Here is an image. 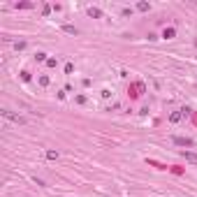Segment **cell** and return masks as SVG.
Returning a JSON list of instances; mask_svg holds the SVG:
<instances>
[{"label":"cell","mask_w":197,"mask_h":197,"mask_svg":"<svg viewBox=\"0 0 197 197\" xmlns=\"http://www.w3.org/2000/svg\"><path fill=\"white\" fill-rule=\"evenodd\" d=\"M185 155V160H188V162H192V165H197V153H192V151H185L183 153Z\"/></svg>","instance_id":"cell-3"},{"label":"cell","mask_w":197,"mask_h":197,"mask_svg":"<svg viewBox=\"0 0 197 197\" xmlns=\"http://www.w3.org/2000/svg\"><path fill=\"white\" fill-rule=\"evenodd\" d=\"M137 9H139V12H146V9H149V2H139Z\"/></svg>","instance_id":"cell-10"},{"label":"cell","mask_w":197,"mask_h":197,"mask_svg":"<svg viewBox=\"0 0 197 197\" xmlns=\"http://www.w3.org/2000/svg\"><path fill=\"white\" fill-rule=\"evenodd\" d=\"M39 84H42V86H49V77H39Z\"/></svg>","instance_id":"cell-11"},{"label":"cell","mask_w":197,"mask_h":197,"mask_svg":"<svg viewBox=\"0 0 197 197\" xmlns=\"http://www.w3.org/2000/svg\"><path fill=\"white\" fill-rule=\"evenodd\" d=\"M88 16H93V19H100V16H102V12H100L98 7H88Z\"/></svg>","instance_id":"cell-4"},{"label":"cell","mask_w":197,"mask_h":197,"mask_svg":"<svg viewBox=\"0 0 197 197\" xmlns=\"http://www.w3.org/2000/svg\"><path fill=\"white\" fill-rule=\"evenodd\" d=\"M174 35H176V30H174V28H165L162 37H165V39H172V37H174Z\"/></svg>","instance_id":"cell-5"},{"label":"cell","mask_w":197,"mask_h":197,"mask_svg":"<svg viewBox=\"0 0 197 197\" xmlns=\"http://www.w3.org/2000/svg\"><path fill=\"white\" fill-rule=\"evenodd\" d=\"M174 144L176 146H192L195 142H192L190 137H174Z\"/></svg>","instance_id":"cell-2"},{"label":"cell","mask_w":197,"mask_h":197,"mask_svg":"<svg viewBox=\"0 0 197 197\" xmlns=\"http://www.w3.org/2000/svg\"><path fill=\"white\" fill-rule=\"evenodd\" d=\"M46 158H49V160H56V158H58V151H46Z\"/></svg>","instance_id":"cell-9"},{"label":"cell","mask_w":197,"mask_h":197,"mask_svg":"<svg viewBox=\"0 0 197 197\" xmlns=\"http://www.w3.org/2000/svg\"><path fill=\"white\" fill-rule=\"evenodd\" d=\"M0 114H2L5 118H9V121H14V123H19V125L26 123V118H23V116H19V114H14V112H9V109H2Z\"/></svg>","instance_id":"cell-1"},{"label":"cell","mask_w":197,"mask_h":197,"mask_svg":"<svg viewBox=\"0 0 197 197\" xmlns=\"http://www.w3.org/2000/svg\"><path fill=\"white\" fill-rule=\"evenodd\" d=\"M35 58H37V63H46V60H49V58H46V53H44V51H39L37 56H35Z\"/></svg>","instance_id":"cell-7"},{"label":"cell","mask_w":197,"mask_h":197,"mask_svg":"<svg viewBox=\"0 0 197 197\" xmlns=\"http://www.w3.org/2000/svg\"><path fill=\"white\" fill-rule=\"evenodd\" d=\"M63 30H65V33H70V35H77V33H79L74 26H63Z\"/></svg>","instance_id":"cell-8"},{"label":"cell","mask_w":197,"mask_h":197,"mask_svg":"<svg viewBox=\"0 0 197 197\" xmlns=\"http://www.w3.org/2000/svg\"><path fill=\"white\" fill-rule=\"evenodd\" d=\"M181 116H183V114L174 112V114H172V116H169V121H172V123H179V121H181Z\"/></svg>","instance_id":"cell-6"}]
</instances>
